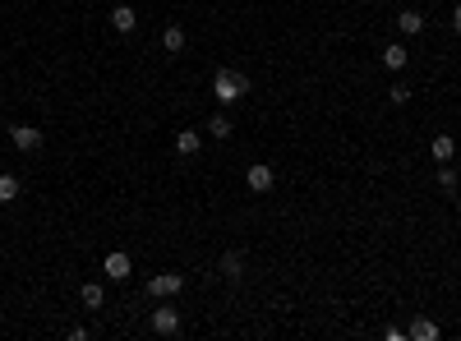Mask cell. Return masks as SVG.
Masks as SVG:
<instances>
[{"mask_svg":"<svg viewBox=\"0 0 461 341\" xmlns=\"http://www.w3.org/2000/svg\"><path fill=\"white\" fill-rule=\"evenodd\" d=\"M245 92H249V78H245L240 69H217V74H212V97H217L221 106L240 102Z\"/></svg>","mask_w":461,"mask_h":341,"instance_id":"cell-1","label":"cell"},{"mask_svg":"<svg viewBox=\"0 0 461 341\" xmlns=\"http://www.w3.org/2000/svg\"><path fill=\"white\" fill-rule=\"evenodd\" d=\"M180 291H185V277H180V272L148 277V295H153V300H171V295H180Z\"/></svg>","mask_w":461,"mask_h":341,"instance_id":"cell-2","label":"cell"},{"mask_svg":"<svg viewBox=\"0 0 461 341\" xmlns=\"http://www.w3.org/2000/svg\"><path fill=\"white\" fill-rule=\"evenodd\" d=\"M10 139H14L19 153H37V148L46 144V134L37 130V125H10Z\"/></svg>","mask_w":461,"mask_h":341,"instance_id":"cell-3","label":"cell"},{"mask_svg":"<svg viewBox=\"0 0 461 341\" xmlns=\"http://www.w3.org/2000/svg\"><path fill=\"white\" fill-rule=\"evenodd\" d=\"M148 323H153V332H157V337H176V332H180V309H171V305H157V309H153V319H148Z\"/></svg>","mask_w":461,"mask_h":341,"instance_id":"cell-4","label":"cell"},{"mask_svg":"<svg viewBox=\"0 0 461 341\" xmlns=\"http://www.w3.org/2000/svg\"><path fill=\"white\" fill-rule=\"evenodd\" d=\"M245 185H249L254 194H268V189L277 185V171H273V166H268V162H254L249 171H245Z\"/></svg>","mask_w":461,"mask_h":341,"instance_id":"cell-5","label":"cell"},{"mask_svg":"<svg viewBox=\"0 0 461 341\" xmlns=\"http://www.w3.org/2000/svg\"><path fill=\"white\" fill-rule=\"evenodd\" d=\"M130 253H106V263H102V272L111 277V281H125V277H130Z\"/></svg>","mask_w":461,"mask_h":341,"instance_id":"cell-6","label":"cell"},{"mask_svg":"<svg viewBox=\"0 0 461 341\" xmlns=\"http://www.w3.org/2000/svg\"><path fill=\"white\" fill-rule=\"evenodd\" d=\"M185 46H189L185 28H180V23H171V28H166V33H162V51H166V55H180V51H185Z\"/></svg>","mask_w":461,"mask_h":341,"instance_id":"cell-7","label":"cell"},{"mask_svg":"<svg viewBox=\"0 0 461 341\" xmlns=\"http://www.w3.org/2000/svg\"><path fill=\"white\" fill-rule=\"evenodd\" d=\"M378 60H383L387 69H406L411 51H406V46H401V42H387V46H383V55H378Z\"/></svg>","mask_w":461,"mask_h":341,"instance_id":"cell-8","label":"cell"},{"mask_svg":"<svg viewBox=\"0 0 461 341\" xmlns=\"http://www.w3.org/2000/svg\"><path fill=\"white\" fill-rule=\"evenodd\" d=\"M134 23H139V14H134L130 5H116V10H111V28H116V33H134Z\"/></svg>","mask_w":461,"mask_h":341,"instance_id":"cell-9","label":"cell"},{"mask_svg":"<svg viewBox=\"0 0 461 341\" xmlns=\"http://www.w3.org/2000/svg\"><path fill=\"white\" fill-rule=\"evenodd\" d=\"M198 148H203L198 130H180V134H176V153H180V157H198Z\"/></svg>","mask_w":461,"mask_h":341,"instance_id":"cell-10","label":"cell"},{"mask_svg":"<svg viewBox=\"0 0 461 341\" xmlns=\"http://www.w3.org/2000/svg\"><path fill=\"white\" fill-rule=\"evenodd\" d=\"M397 28H401L406 37L425 33V14H420V10H401V14H397Z\"/></svg>","mask_w":461,"mask_h":341,"instance_id":"cell-11","label":"cell"},{"mask_svg":"<svg viewBox=\"0 0 461 341\" xmlns=\"http://www.w3.org/2000/svg\"><path fill=\"white\" fill-rule=\"evenodd\" d=\"M406 337L411 341H439V323H429V319H415L406 328Z\"/></svg>","mask_w":461,"mask_h":341,"instance_id":"cell-12","label":"cell"},{"mask_svg":"<svg viewBox=\"0 0 461 341\" xmlns=\"http://www.w3.org/2000/svg\"><path fill=\"white\" fill-rule=\"evenodd\" d=\"M78 300H83L88 309H102V305H106V291H102L97 281H83V286H78Z\"/></svg>","mask_w":461,"mask_h":341,"instance_id":"cell-13","label":"cell"},{"mask_svg":"<svg viewBox=\"0 0 461 341\" xmlns=\"http://www.w3.org/2000/svg\"><path fill=\"white\" fill-rule=\"evenodd\" d=\"M221 277H226V281H240L245 277V253H226V258H221Z\"/></svg>","mask_w":461,"mask_h":341,"instance_id":"cell-14","label":"cell"},{"mask_svg":"<svg viewBox=\"0 0 461 341\" xmlns=\"http://www.w3.org/2000/svg\"><path fill=\"white\" fill-rule=\"evenodd\" d=\"M429 153H434V162H452V153H457V148H452V134H439V139L429 144Z\"/></svg>","mask_w":461,"mask_h":341,"instance_id":"cell-15","label":"cell"},{"mask_svg":"<svg viewBox=\"0 0 461 341\" xmlns=\"http://www.w3.org/2000/svg\"><path fill=\"white\" fill-rule=\"evenodd\" d=\"M208 134H212V139H230V116H226V111L208 116Z\"/></svg>","mask_w":461,"mask_h":341,"instance_id":"cell-16","label":"cell"},{"mask_svg":"<svg viewBox=\"0 0 461 341\" xmlns=\"http://www.w3.org/2000/svg\"><path fill=\"white\" fill-rule=\"evenodd\" d=\"M23 194V185H19V176H0V203H14V198Z\"/></svg>","mask_w":461,"mask_h":341,"instance_id":"cell-17","label":"cell"},{"mask_svg":"<svg viewBox=\"0 0 461 341\" xmlns=\"http://www.w3.org/2000/svg\"><path fill=\"white\" fill-rule=\"evenodd\" d=\"M439 185H443V189H448V194H457V185H461V176H457V166H448V162H443V166H439Z\"/></svg>","mask_w":461,"mask_h":341,"instance_id":"cell-18","label":"cell"},{"mask_svg":"<svg viewBox=\"0 0 461 341\" xmlns=\"http://www.w3.org/2000/svg\"><path fill=\"white\" fill-rule=\"evenodd\" d=\"M387 97H392L397 106H406V102H411V83H392V88H387Z\"/></svg>","mask_w":461,"mask_h":341,"instance_id":"cell-19","label":"cell"},{"mask_svg":"<svg viewBox=\"0 0 461 341\" xmlns=\"http://www.w3.org/2000/svg\"><path fill=\"white\" fill-rule=\"evenodd\" d=\"M452 28H457V37H461V0H457V10H452Z\"/></svg>","mask_w":461,"mask_h":341,"instance_id":"cell-20","label":"cell"}]
</instances>
